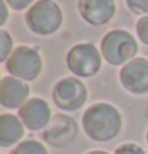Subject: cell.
<instances>
[{
	"mask_svg": "<svg viewBox=\"0 0 148 154\" xmlns=\"http://www.w3.org/2000/svg\"><path fill=\"white\" fill-rule=\"evenodd\" d=\"M81 125L88 138L97 143H107L121 132L123 116L115 105L109 102H97L84 110Z\"/></svg>",
	"mask_w": 148,
	"mask_h": 154,
	"instance_id": "obj_1",
	"label": "cell"
},
{
	"mask_svg": "<svg viewBox=\"0 0 148 154\" xmlns=\"http://www.w3.org/2000/svg\"><path fill=\"white\" fill-rule=\"evenodd\" d=\"M100 53L105 62L113 67H123L139 53V42L131 32L124 29H113L102 37Z\"/></svg>",
	"mask_w": 148,
	"mask_h": 154,
	"instance_id": "obj_2",
	"label": "cell"
},
{
	"mask_svg": "<svg viewBox=\"0 0 148 154\" xmlns=\"http://www.w3.org/2000/svg\"><path fill=\"white\" fill-rule=\"evenodd\" d=\"M62 21V10L54 0H37L24 16L27 29L38 37H49L56 33L61 29Z\"/></svg>",
	"mask_w": 148,
	"mask_h": 154,
	"instance_id": "obj_3",
	"label": "cell"
},
{
	"mask_svg": "<svg viewBox=\"0 0 148 154\" xmlns=\"http://www.w3.org/2000/svg\"><path fill=\"white\" fill-rule=\"evenodd\" d=\"M102 53L93 43H77L65 56V65L77 78H93L102 68Z\"/></svg>",
	"mask_w": 148,
	"mask_h": 154,
	"instance_id": "obj_4",
	"label": "cell"
},
{
	"mask_svg": "<svg viewBox=\"0 0 148 154\" xmlns=\"http://www.w3.org/2000/svg\"><path fill=\"white\" fill-rule=\"evenodd\" d=\"M5 68L11 76H16L27 83L33 81L43 70L42 54L33 46H27V45L16 46L10 57L5 60Z\"/></svg>",
	"mask_w": 148,
	"mask_h": 154,
	"instance_id": "obj_5",
	"label": "cell"
},
{
	"mask_svg": "<svg viewBox=\"0 0 148 154\" xmlns=\"http://www.w3.org/2000/svg\"><path fill=\"white\" fill-rule=\"evenodd\" d=\"M51 97L59 110L65 113L78 111L88 100V88L77 76H65L54 83Z\"/></svg>",
	"mask_w": 148,
	"mask_h": 154,
	"instance_id": "obj_6",
	"label": "cell"
},
{
	"mask_svg": "<svg viewBox=\"0 0 148 154\" xmlns=\"http://www.w3.org/2000/svg\"><path fill=\"white\" fill-rule=\"evenodd\" d=\"M119 84L132 95L148 94V59L135 57L119 70Z\"/></svg>",
	"mask_w": 148,
	"mask_h": 154,
	"instance_id": "obj_7",
	"label": "cell"
},
{
	"mask_svg": "<svg viewBox=\"0 0 148 154\" xmlns=\"http://www.w3.org/2000/svg\"><path fill=\"white\" fill-rule=\"evenodd\" d=\"M49 103L42 97H30L29 100L18 110V116L30 132L45 130L53 119Z\"/></svg>",
	"mask_w": 148,
	"mask_h": 154,
	"instance_id": "obj_8",
	"label": "cell"
},
{
	"mask_svg": "<svg viewBox=\"0 0 148 154\" xmlns=\"http://www.w3.org/2000/svg\"><path fill=\"white\" fill-rule=\"evenodd\" d=\"M78 14L89 26H105L116 13L115 0H78Z\"/></svg>",
	"mask_w": 148,
	"mask_h": 154,
	"instance_id": "obj_9",
	"label": "cell"
},
{
	"mask_svg": "<svg viewBox=\"0 0 148 154\" xmlns=\"http://www.w3.org/2000/svg\"><path fill=\"white\" fill-rule=\"evenodd\" d=\"M30 99V88L27 81L7 75L0 79V105L5 110H19Z\"/></svg>",
	"mask_w": 148,
	"mask_h": 154,
	"instance_id": "obj_10",
	"label": "cell"
},
{
	"mask_svg": "<svg viewBox=\"0 0 148 154\" xmlns=\"http://www.w3.org/2000/svg\"><path fill=\"white\" fill-rule=\"evenodd\" d=\"M77 135H78L77 122L65 115L53 116L51 122L48 124V127L43 130L45 141L51 146H56V148L67 146L75 140Z\"/></svg>",
	"mask_w": 148,
	"mask_h": 154,
	"instance_id": "obj_11",
	"label": "cell"
},
{
	"mask_svg": "<svg viewBox=\"0 0 148 154\" xmlns=\"http://www.w3.org/2000/svg\"><path fill=\"white\" fill-rule=\"evenodd\" d=\"M26 125L22 124L18 115L2 113L0 115V146L11 148L19 145L26 134Z\"/></svg>",
	"mask_w": 148,
	"mask_h": 154,
	"instance_id": "obj_12",
	"label": "cell"
},
{
	"mask_svg": "<svg viewBox=\"0 0 148 154\" xmlns=\"http://www.w3.org/2000/svg\"><path fill=\"white\" fill-rule=\"evenodd\" d=\"M11 154H49L46 146L35 138H26L13 148Z\"/></svg>",
	"mask_w": 148,
	"mask_h": 154,
	"instance_id": "obj_13",
	"label": "cell"
},
{
	"mask_svg": "<svg viewBox=\"0 0 148 154\" xmlns=\"http://www.w3.org/2000/svg\"><path fill=\"white\" fill-rule=\"evenodd\" d=\"M13 49V37L5 29H0V62L5 64V60L10 57Z\"/></svg>",
	"mask_w": 148,
	"mask_h": 154,
	"instance_id": "obj_14",
	"label": "cell"
},
{
	"mask_svg": "<svg viewBox=\"0 0 148 154\" xmlns=\"http://www.w3.org/2000/svg\"><path fill=\"white\" fill-rule=\"evenodd\" d=\"M135 33L140 42L148 46V14L140 16V19L135 22Z\"/></svg>",
	"mask_w": 148,
	"mask_h": 154,
	"instance_id": "obj_15",
	"label": "cell"
},
{
	"mask_svg": "<svg viewBox=\"0 0 148 154\" xmlns=\"http://www.w3.org/2000/svg\"><path fill=\"white\" fill-rule=\"evenodd\" d=\"M115 154H146V152L140 145L132 143V141H126V143H121L116 148Z\"/></svg>",
	"mask_w": 148,
	"mask_h": 154,
	"instance_id": "obj_16",
	"label": "cell"
},
{
	"mask_svg": "<svg viewBox=\"0 0 148 154\" xmlns=\"http://www.w3.org/2000/svg\"><path fill=\"white\" fill-rule=\"evenodd\" d=\"M126 5L134 14L139 16L148 14V0H126Z\"/></svg>",
	"mask_w": 148,
	"mask_h": 154,
	"instance_id": "obj_17",
	"label": "cell"
},
{
	"mask_svg": "<svg viewBox=\"0 0 148 154\" xmlns=\"http://www.w3.org/2000/svg\"><path fill=\"white\" fill-rule=\"evenodd\" d=\"M8 3V7L13 10V11H24V10H29L37 0H5Z\"/></svg>",
	"mask_w": 148,
	"mask_h": 154,
	"instance_id": "obj_18",
	"label": "cell"
},
{
	"mask_svg": "<svg viewBox=\"0 0 148 154\" xmlns=\"http://www.w3.org/2000/svg\"><path fill=\"white\" fill-rule=\"evenodd\" d=\"M8 3L5 0H0V27H3L7 24V19H8Z\"/></svg>",
	"mask_w": 148,
	"mask_h": 154,
	"instance_id": "obj_19",
	"label": "cell"
},
{
	"mask_svg": "<svg viewBox=\"0 0 148 154\" xmlns=\"http://www.w3.org/2000/svg\"><path fill=\"white\" fill-rule=\"evenodd\" d=\"M86 154H109V152L104 151V149H91V151H88Z\"/></svg>",
	"mask_w": 148,
	"mask_h": 154,
	"instance_id": "obj_20",
	"label": "cell"
},
{
	"mask_svg": "<svg viewBox=\"0 0 148 154\" xmlns=\"http://www.w3.org/2000/svg\"><path fill=\"white\" fill-rule=\"evenodd\" d=\"M145 140H146V145H148V129H146V134H145Z\"/></svg>",
	"mask_w": 148,
	"mask_h": 154,
	"instance_id": "obj_21",
	"label": "cell"
}]
</instances>
